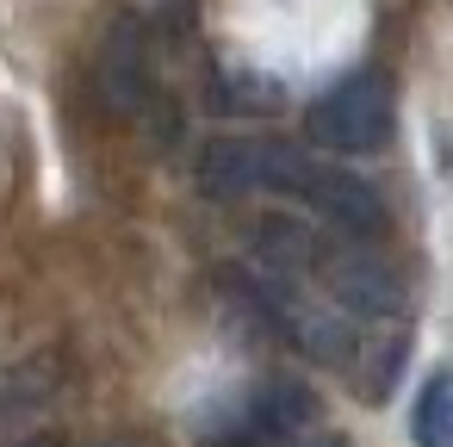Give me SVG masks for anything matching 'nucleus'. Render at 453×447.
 <instances>
[{"instance_id":"nucleus-1","label":"nucleus","mask_w":453,"mask_h":447,"mask_svg":"<svg viewBox=\"0 0 453 447\" xmlns=\"http://www.w3.org/2000/svg\"><path fill=\"white\" fill-rule=\"evenodd\" d=\"M304 125H311V143L342 150V156H372V150H385V137H391V88H385V75H379V69H360V75L329 81V88L311 100Z\"/></svg>"},{"instance_id":"nucleus-2","label":"nucleus","mask_w":453,"mask_h":447,"mask_svg":"<svg viewBox=\"0 0 453 447\" xmlns=\"http://www.w3.org/2000/svg\"><path fill=\"white\" fill-rule=\"evenodd\" d=\"M292 193H298L304 205H317L329 224H342L348 236H379V230H385V205H379V193H372L360 174H348V168H329V162L304 156Z\"/></svg>"},{"instance_id":"nucleus-3","label":"nucleus","mask_w":453,"mask_h":447,"mask_svg":"<svg viewBox=\"0 0 453 447\" xmlns=\"http://www.w3.org/2000/svg\"><path fill=\"white\" fill-rule=\"evenodd\" d=\"M317 274H323V280H329V292H335L348 311H360V317H391V311L403 304L397 274H391L379 255L354 249V243L323 249V255H317Z\"/></svg>"},{"instance_id":"nucleus-4","label":"nucleus","mask_w":453,"mask_h":447,"mask_svg":"<svg viewBox=\"0 0 453 447\" xmlns=\"http://www.w3.org/2000/svg\"><path fill=\"white\" fill-rule=\"evenodd\" d=\"M311 422H317V397L292 379H267L242 397L236 435L255 447H280V441H298V428H311Z\"/></svg>"},{"instance_id":"nucleus-5","label":"nucleus","mask_w":453,"mask_h":447,"mask_svg":"<svg viewBox=\"0 0 453 447\" xmlns=\"http://www.w3.org/2000/svg\"><path fill=\"white\" fill-rule=\"evenodd\" d=\"M199 187L211 199H236V193H261L273 187V143H242V137H224L199 156Z\"/></svg>"},{"instance_id":"nucleus-6","label":"nucleus","mask_w":453,"mask_h":447,"mask_svg":"<svg viewBox=\"0 0 453 447\" xmlns=\"http://www.w3.org/2000/svg\"><path fill=\"white\" fill-rule=\"evenodd\" d=\"M100 94L112 112H137V100L150 94V75H143V26L137 19H119L112 38L100 44Z\"/></svg>"},{"instance_id":"nucleus-7","label":"nucleus","mask_w":453,"mask_h":447,"mask_svg":"<svg viewBox=\"0 0 453 447\" xmlns=\"http://www.w3.org/2000/svg\"><path fill=\"white\" fill-rule=\"evenodd\" d=\"M410 435H416V447H453V373H428Z\"/></svg>"},{"instance_id":"nucleus-8","label":"nucleus","mask_w":453,"mask_h":447,"mask_svg":"<svg viewBox=\"0 0 453 447\" xmlns=\"http://www.w3.org/2000/svg\"><path fill=\"white\" fill-rule=\"evenodd\" d=\"M32 447H50V441H32Z\"/></svg>"}]
</instances>
